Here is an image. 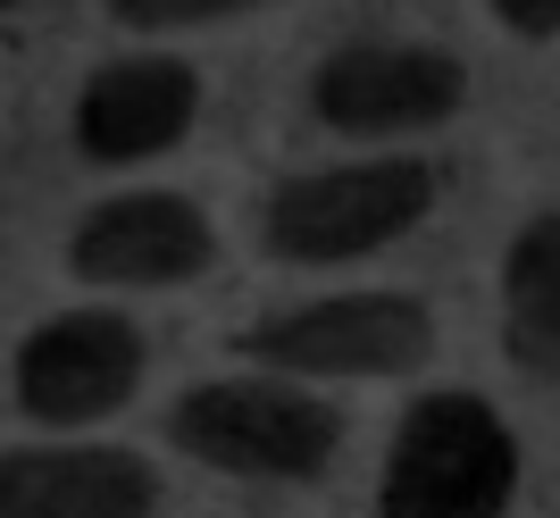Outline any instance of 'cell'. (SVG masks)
I'll list each match as a JSON object with an SVG mask.
<instances>
[{
    "label": "cell",
    "instance_id": "6da1fadb",
    "mask_svg": "<svg viewBox=\"0 0 560 518\" xmlns=\"http://www.w3.org/2000/svg\"><path fill=\"white\" fill-rule=\"evenodd\" d=\"M185 460L243 485H318L343 460V410L310 377H210L167 410Z\"/></svg>",
    "mask_w": 560,
    "mask_h": 518
},
{
    "label": "cell",
    "instance_id": "7a4b0ae2",
    "mask_svg": "<svg viewBox=\"0 0 560 518\" xmlns=\"http://www.w3.org/2000/svg\"><path fill=\"white\" fill-rule=\"evenodd\" d=\"M444 201L435 160H343V167H302L268 192L259 210V243L284 268H343L369 259L385 243H401L410 226H427Z\"/></svg>",
    "mask_w": 560,
    "mask_h": 518
},
{
    "label": "cell",
    "instance_id": "3957f363",
    "mask_svg": "<svg viewBox=\"0 0 560 518\" xmlns=\"http://www.w3.org/2000/svg\"><path fill=\"white\" fill-rule=\"evenodd\" d=\"M385 510L394 518H486L518 494V435L486 393H427L394 426L385 451Z\"/></svg>",
    "mask_w": 560,
    "mask_h": 518
},
{
    "label": "cell",
    "instance_id": "277c9868",
    "mask_svg": "<svg viewBox=\"0 0 560 518\" xmlns=\"http://www.w3.org/2000/svg\"><path fill=\"white\" fill-rule=\"evenodd\" d=\"M243 352L259 368H284V377H310V385L410 377L435 360V318H427L419 293L360 284V293H327V302H293L284 318H259L243 334Z\"/></svg>",
    "mask_w": 560,
    "mask_h": 518
},
{
    "label": "cell",
    "instance_id": "5b68a950",
    "mask_svg": "<svg viewBox=\"0 0 560 518\" xmlns=\"http://www.w3.org/2000/svg\"><path fill=\"white\" fill-rule=\"evenodd\" d=\"M151 343L126 309H59L18 343L9 360V393L34 426H101L142 393Z\"/></svg>",
    "mask_w": 560,
    "mask_h": 518
},
{
    "label": "cell",
    "instance_id": "8992f818",
    "mask_svg": "<svg viewBox=\"0 0 560 518\" xmlns=\"http://www.w3.org/2000/svg\"><path fill=\"white\" fill-rule=\"evenodd\" d=\"M310 109L335 134L394 142V134L460 118L468 68H460V50H435V43H343L310 68Z\"/></svg>",
    "mask_w": 560,
    "mask_h": 518
},
{
    "label": "cell",
    "instance_id": "52a82bcc",
    "mask_svg": "<svg viewBox=\"0 0 560 518\" xmlns=\"http://www.w3.org/2000/svg\"><path fill=\"white\" fill-rule=\"evenodd\" d=\"M68 268L84 284H109V293H160V284H192L218 268V226L192 192L167 185H135L109 192L101 210L75 217L68 235Z\"/></svg>",
    "mask_w": 560,
    "mask_h": 518
},
{
    "label": "cell",
    "instance_id": "ba28073f",
    "mask_svg": "<svg viewBox=\"0 0 560 518\" xmlns=\"http://www.w3.org/2000/svg\"><path fill=\"white\" fill-rule=\"evenodd\" d=\"M201 126V68L176 50H126L84 75L75 93V151L101 167L160 160Z\"/></svg>",
    "mask_w": 560,
    "mask_h": 518
},
{
    "label": "cell",
    "instance_id": "9c48e42d",
    "mask_svg": "<svg viewBox=\"0 0 560 518\" xmlns=\"http://www.w3.org/2000/svg\"><path fill=\"white\" fill-rule=\"evenodd\" d=\"M160 510V469L117 444L0 451V518H142Z\"/></svg>",
    "mask_w": 560,
    "mask_h": 518
},
{
    "label": "cell",
    "instance_id": "30bf717a",
    "mask_svg": "<svg viewBox=\"0 0 560 518\" xmlns=\"http://www.w3.org/2000/svg\"><path fill=\"white\" fill-rule=\"evenodd\" d=\"M502 334H511L518 368L552 385V368H560V217L552 210L511 235V259H502Z\"/></svg>",
    "mask_w": 560,
    "mask_h": 518
},
{
    "label": "cell",
    "instance_id": "8fae6325",
    "mask_svg": "<svg viewBox=\"0 0 560 518\" xmlns=\"http://www.w3.org/2000/svg\"><path fill=\"white\" fill-rule=\"evenodd\" d=\"M117 25L135 34H185V25H218V17H252L268 0H101Z\"/></svg>",
    "mask_w": 560,
    "mask_h": 518
},
{
    "label": "cell",
    "instance_id": "7c38bea8",
    "mask_svg": "<svg viewBox=\"0 0 560 518\" xmlns=\"http://www.w3.org/2000/svg\"><path fill=\"white\" fill-rule=\"evenodd\" d=\"M493 17L511 25L518 43H552L560 34V0H493Z\"/></svg>",
    "mask_w": 560,
    "mask_h": 518
},
{
    "label": "cell",
    "instance_id": "4fadbf2b",
    "mask_svg": "<svg viewBox=\"0 0 560 518\" xmlns=\"http://www.w3.org/2000/svg\"><path fill=\"white\" fill-rule=\"evenodd\" d=\"M9 9H25V0H0V17H9Z\"/></svg>",
    "mask_w": 560,
    "mask_h": 518
}]
</instances>
